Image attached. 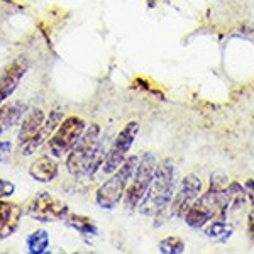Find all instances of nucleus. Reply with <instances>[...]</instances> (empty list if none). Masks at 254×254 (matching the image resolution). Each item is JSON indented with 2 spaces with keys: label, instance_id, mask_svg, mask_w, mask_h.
<instances>
[{
  "label": "nucleus",
  "instance_id": "8",
  "mask_svg": "<svg viewBox=\"0 0 254 254\" xmlns=\"http://www.w3.org/2000/svg\"><path fill=\"white\" fill-rule=\"evenodd\" d=\"M137 132H139L137 121H130L122 127V130L117 134V137L114 139L109 153L105 154L104 165H102V171H104L105 175H112L114 171L119 170V166L126 161L127 154H129L130 147H132L134 141H136V137H137Z\"/></svg>",
  "mask_w": 254,
  "mask_h": 254
},
{
  "label": "nucleus",
  "instance_id": "7",
  "mask_svg": "<svg viewBox=\"0 0 254 254\" xmlns=\"http://www.w3.org/2000/svg\"><path fill=\"white\" fill-rule=\"evenodd\" d=\"M87 129L85 121L78 116H68L61 121L58 129L53 132V136L49 137L48 146L49 151L55 158H63L64 154H68L71 151V147L78 142L81 134Z\"/></svg>",
  "mask_w": 254,
  "mask_h": 254
},
{
  "label": "nucleus",
  "instance_id": "4",
  "mask_svg": "<svg viewBox=\"0 0 254 254\" xmlns=\"http://www.w3.org/2000/svg\"><path fill=\"white\" fill-rule=\"evenodd\" d=\"M139 158L137 156H127L126 161L119 166V170L114 171L110 175V178L105 183H102L98 187L97 193H95V202L97 205L104 210H114L119 202L124 198V193L129 187V182L132 178L134 171L137 168Z\"/></svg>",
  "mask_w": 254,
  "mask_h": 254
},
{
  "label": "nucleus",
  "instance_id": "5",
  "mask_svg": "<svg viewBox=\"0 0 254 254\" xmlns=\"http://www.w3.org/2000/svg\"><path fill=\"white\" fill-rule=\"evenodd\" d=\"M156 166L158 159L154 153H144L142 158L139 159L136 171H134L132 178L129 182V187H127L124 193V207L127 208V212L136 210L139 203H141V200L144 198L147 188H149L151 182H153Z\"/></svg>",
  "mask_w": 254,
  "mask_h": 254
},
{
  "label": "nucleus",
  "instance_id": "3",
  "mask_svg": "<svg viewBox=\"0 0 254 254\" xmlns=\"http://www.w3.org/2000/svg\"><path fill=\"white\" fill-rule=\"evenodd\" d=\"M225 187L210 185L207 193L198 196L183 217L187 225L202 229L210 220H225L229 212V195Z\"/></svg>",
  "mask_w": 254,
  "mask_h": 254
},
{
  "label": "nucleus",
  "instance_id": "22",
  "mask_svg": "<svg viewBox=\"0 0 254 254\" xmlns=\"http://www.w3.org/2000/svg\"><path fill=\"white\" fill-rule=\"evenodd\" d=\"M12 151V142L10 141H0V159L7 158Z\"/></svg>",
  "mask_w": 254,
  "mask_h": 254
},
{
  "label": "nucleus",
  "instance_id": "24",
  "mask_svg": "<svg viewBox=\"0 0 254 254\" xmlns=\"http://www.w3.org/2000/svg\"><path fill=\"white\" fill-rule=\"evenodd\" d=\"M248 234H249V239H251V243L254 244V210L248 217Z\"/></svg>",
  "mask_w": 254,
  "mask_h": 254
},
{
  "label": "nucleus",
  "instance_id": "9",
  "mask_svg": "<svg viewBox=\"0 0 254 254\" xmlns=\"http://www.w3.org/2000/svg\"><path fill=\"white\" fill-rule=\"evenodd\" d=\"M202 193V182L198 176L187 175L182 180L178 187V191L175 193V198L170 203V217H176V219H183L187 210L191 207V203Z\"/></svg>",
  "mask_w": 254,
  "mask_h": 254
},
{
  "label": "nucleus",
  "instance_id": "11",
  "mask_svg": "<svg viewBox=\"0 0 254 254\" xmlns=\"http://www.w3.org/2000/svg\"><path fill=\"white\" fill-rule=\"evenodd\" d=\"M63 119H64L63 112L53 110L49 116H46V121H44V124L41 126V129L36 132V136L32 137L31 141H27L26 144L20 146V154H22V156H31V154H34L44 142L49 141V137H51L53 132L58 129V126L61 124Z\"/></svg>",
  "mask_w": 254,
  "mask_h": 254
},
{
  "label": "nucleus",
  "instance_id": "10",
  "mask_svg": "<svg viewBox=\"0 0 254 254\" xmlns=\"http://www.w3.org/2000/svg\"><path fill=\"white\" fill-rule=\"evenodd\" d=\"M27 69H29V61L20 56V58H15L0 71V105L5 104L14 95L20 81L26 76Z\"/></svg>",
  "mask_w": 254,
  "mask_h": 254
},
{
  "label": "nucleus",
  "instance_id": "21",
  "mask_svg": "<svg viewBox=\"0 0 254 254\" xmlns=\"http://www.w3.org/2000/svg\"><path fill=\"white\" fill-rule=\"evenodd\" d=\"M15 193V183H12L10 180L0 178V198H9Z\"/></svg>",
  "mask_w": 254,
  "mask_h": 254
},
{
  "label": "nucleus",
  "instance_id": "23",
  "mask_svg": "<svg viewBox=\"0 0 254 254\" xmlns=\"http://www.w3.org/2000/svg\"><path fill=\"white\" fill-rule=\"evenodd\" d=\"M244 188H246V193H248V198L251 202V205L254 207V180H248L244 183Z\"/></svg>",
  "mask_w": 254,
  "mask_h": 254
},
{
  "label": "nucleus",
  "instance_id": "14",
  "mask_svg": "<svg viewBox=\"0 0 254 254\" xmlns=\"http://www.w3.org/2000/svg\"><path fill=\"white\" fill-rule=\"evenodd\" d=\"M44 121H46V114L41 109H27V112L20 119V127H19V134H17L19 146L31 141V139L36 136V132L41 129V126L44 124Z\"/></svg>",
  "mask_w": 254,
  "mask_h": 254
},
{
  "label": "nucleus",
  "instance_id": "1",
  "mask_svg": "<svg viewBox=\"0 0 254 254\" xmlns=\"http://www.w3.org/2000/svg\"><path fill=\"white\" fill-rule=\"evenodd\" d=\"M104 142L100 139V126L92 124L87 126L78 142L66 154L64 166L71 176L83 178V176L95 175L97 168L104 165Z\"/></svg>",
  "mask_w": 254,
  "mask_h": 254
},
{
  "label": "nucleus",
  "instance_id": "20",
  "mask_svg": "<svg viewBox=\"0 0 254 254\" xmlns=\"http://www.w3.org/2000/svg\"><path fill=\"white\" fill-rule=\"evenodd\" d=\"M159 251L163 254H182L185 251V243L180 237H166L159 243Z\"/></svg>",
  "mask_w": 254,
  "mask_h": 254
},
{
  "label": "nucleus",
  "instance_id": "12",
  "mask_svg": "<svg viewBox=\"0 0 254 254\" xmlns=\"http://www.w3.org/2000/svg\"><path fill=\"white\" fill-rule=\"evenodd\" d=\"M22 215V207L14 202H9L5 198H0V243L9 239L17 232Z\"/></svg>",
  "mask_w": 254,
  "mask_h": 254
},
{
  "label": "nucleus",
  "instance_id": "6",
  "mask_svg": "<svg viewBox=\"0 0 254 254\" xmlns=\"http://www.w3.org/2000/svg\"><path fill=\"white\" fill-rule=\"evenodd\" d=\"M24 214L36 222H58L64 220L69 214V207L64 200L51 195L49 191H38L24 207Z\"/></svg>",
  "mask_w": 254,
  "mask_h": 254
},
{
  "label": "nucleus",
  "instance_id": "2",
  "mask_svg": "<svg viewBox=\"0 0 254 254\" xmlns=\"http://www.w3.org/2000/svg\"><path fill=\"white\" fill-rule=\"evenodd\" d=\"M176 170L173 159H165L156 166L153 182L147 188L144 198L139 203V212L142 215H161L170 207L175 193Z\"/></svg>",
  "mask_w": 254,
  "mask_h": 254
},
{
  "label": "nucleus",
  "instance_id": "19",
  "mask_svg": "<svg viewBox=\"0 0 254 254\" xmlns=\"http://www.w3.org/2000/svg\"><path fill=\"white\" fill-rule=\"evenodd\" d=\"M227 195H229V208L232 210H241L246 205V200H248V193H246V188L241 187L239 183L232 182L227 187Z\"/></svg>",
  "mask_w": 254,
  "mask_h": 254
},
{
  "label": "nucleus",
  "instance_id": "17",
  "mask_svg": "<svg viewBox=\"0 0 254 254\" xmlns=\"http://www.w3.org/2000/svg\"><path fill=\"white\" fill-rule=\"evenodd\" d=\"M49 234L44 229H38V231L31 232L26 237V248L31 254H44L49 249Z\"/></svg>",
  "mask_w": 254,
  "mask_h": 254
},
{
  "label": "nucleus",
  "instance_id": "16",
  "mask_svg": "<svg viewBox=\"0 0 254 254\" xmlns=\"http://www.w3.org/2000/svg\"><path fill=\"white\" fill-rule=\"evenodd\" d=\"M68 227H71L73 231H76L78 234L81 236H88V237H93L98 234V227L95 225L90 217L87 215H80V214H68L66 219L63 220Z\"/></svg>",
  "mask_w": 254,
  "mask_h": 254
},
{
  "label": "nucleus",
  "instance_id": "15",
  "mask_svg": "<svg viewBox=\"0 0 254 254\" xmlns=\"http://www.w3.org/2000/svg\"><path fill=\"white\" fill-rule=\"evenodd\" d=\"M26 112L27 105L20 100L5 102V104L0 105V134L7 132L14 126H17Z\"/></svg>",
  "mask_w": 254,
  "mask_h": 254
},
{
  "label": "nucleus",
  "instance_id": "18",
  "mask_svg": "<svg viewBox=\"0 0 254 254\" xmlns=\"http://www.w3.org/2000/svg\"><path fill=\"white\" fill-rule=\"evenodd\" d=\"M232 232H234L232 225L225 220H212L205 227V236L215 243H225L227 239H231Z\"/></svg>",
  "mask_w": 254,
  "mask_h": 254
},
{
  "label": "nucleus",
  "instance_id": "13",
  "mask_svg": "<svg viewBox=\"0 0 254 254\" xmlns=\"http://www.w3.org/2000/svg\"><path fill=\"white\" fill-rule=\"evenodd\" d=\"M60 173V165L53 154H43L31 163L29 176L38 183H51Z\"/></svg>",
  "mask_w": 254,
  "mask_h": 254
}]
</instances>
